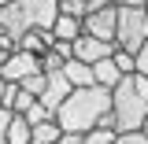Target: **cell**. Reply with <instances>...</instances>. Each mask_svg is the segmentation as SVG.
Segmentation results:
<instances>
[{
  "mask_svg": "<svg viewBox=\"0 0 148 144\" xmlns=\"http://www.w3.org/2000/svg\"><path fill=\"white\" fill-rule=\"evenodd\" d=\"M111 111V89L104 85H89V89H74L59 107H56V122L67 133H89L96 122Z\"/></svg>",
  "mask_w": 148,
  "mask_h": 144,
  "instance_id": "obj_1",
  "label": "cell"
},
{
  "mask_svg": "<svg viewBox=\"0 0 148 144\" xmlns=\"http://www.w3.org/2000/svg\"><path fill=\"white\" fill-rule=\"evenodd\" d=\"M56 15H59V0H15V4H4L0 30H8L18 41L26 30H52Z\"/></svg>",
  "mask_w": 148,
  "mask_h": 144,
  "instance_id": "obj_2",
  "label": "cell"
},
{
  "mask_svg": "<svg viewBox=\"0 0 148 144\" xmlns=\"http://www.w3.org/2000/svg\"><path fill=\"white\" fill-rule=\"evenodd\" d=\"M111 115H115V129L119 133L141 129L148 122V100L137 92L133 74H122V81L111 89Z\"/></svg>",
  "mask_w": 148,
  "mask_h": 144,
  "instance_id": "obj_3",
  "label": "cell"
},
{
  "mask_svg": "<svg viewBox=\"0 0 148 144\" xmlns=\"http://www.w3.org/2000/svg\"><path fill=\"white\" fill-rule=\"evenodd\" d=\"M119 8V26H115V48H122V52L137 55V48L145 44V8H122V4H115Z\"/></svg>",
  "mask_w": 148,
  "mask_h": 144,
  "instance_id": "obj_4",
  "label": "cell"
},
{
  "mask_svg": "<svg viewBox=\"0 0 148 144\" xmlns=\"http://www.w3.org/2000/svg\"><path fill=\"white\" fill-rule=\"evenodd\" d=\"M115 26H119V8H115V4L82 15V33L100 37V41H115Z\"/></svg>",
  "mask_w": 148,
  "mask_h": 144,
  "instance_id": "obj_5",
  "label": "cell"
},
{
  "mask_svg": "<svg viewBox=\"0 0 148 144\" xmlns=\"http://www.w3.org/2000/svg\"><path fill=\"white\" fill-rule=\"evenodd\" d=\"M111 52H115V41H100V37H74L71 41V59H82V63H100V59H111Z\"/></svg>",
  "mask_w": 148,
  "mask_h": 144,
  "instance_id": "obj_6",
  "label": "cell"
},
{
  "mask_svg": "<svg viewBox=\"0 0 148 144\" xmlns=\"http://www.w3.org/2000/svg\"><path fill=\"white\" fill-rule=\"evenodd\" d=\"M34 70H41V59L30 55V52H22V48H15V52L0 63V78H4V81H15V85L26 74H34Z\"/></svg>",
  "mask_w": 148,
  "mask_h": 144,
  "instance_id": "obj_7",
  "label": "cell"
},
{
  "mask_svg": "<svg viewBox=\"0 0 148 144\" xmlns=\"http://www.w3.org/2000/svg\"><path fill=\"white\" fill-rule=\"evenodd\" d=\"M71 92H74V89H71V81L63 78V70H56V74H48V85H45V92H41L37 100L52 111V118H56V107H59V104H63Z\"/></svg>",
  "mask_w": 148,
  "mask_h": 144,
  "instance_id": "obj_8",
  "label": "cell"
},
{
  "mask_svg": "<svg viewBox=\"0 0 148 144\" xmlns=\"http://www.w3.org/2000/svg\"><path fill=\"white\" fill-rule=\"evenodd\" d=\"M15 48H22V52H30V55L41 59V55L52 48V33H48V30H26V33L15 41Z\"/></svg>",
  "mask_w": 148,
  "mask_h": 144,
  "instance_id": "obj_9",
  "label": "cell"
},
{
  "mask_svg": "<svg viewBox=\"0 0 148 144\" xmlns=\"http://www.w3.org/2000/svg\"><path fill=\"white\" fill-rule=\"evenodd\" d=\"M63 78L71 81V89H89V85H96L92 67L82 63V59H67V63H63Z\"/></svg>",
  "mask_w": 148,
  "mask_h": 144,
  "instance_id": "obj_10",
  "label": "cell"
},
{
  "mask_svg": "<svg viewBox=\"0 0 148 144\" xmlns=\"http://www.w3.org/2000/svg\"><path fill=\"white\" fill-rule=\"evenodd\" d=\"M48 33H52V41H74V37H82V18H78V15H67V11H59Z\"/></svg>",
  "mask_w": 148,
  "mask_h": 144,
  "instance_id": "obj_11",
  "label": "cell"
},
{
  "mask_svg": "<svg viewBox=\"0 0 148 144\" xmlns=\"http://www.w3.org/2000/svg\"><path fill=\"white\" fill-rule=\"evenodd\" d=\"M92 78H96V85H104V89H115V85L122 81V70H119L111 59H100V63H92Z\"/></svg>",
  "mask_w": 148,
  "mask_h": 144,
  "instance_id": "obj_12",
  "label": "cell"
},
{
  "mask_svg": "<svg viewBox=\"0 0 148 144\" xmlns=\"http://www.w3.org/2000/svg\"><path fill=\"white\" fill-rule=\"evenodd\" d=\"M30 137H34V126L22 118V115H11V122H8V137H4V144H30Z\"/></svg>",
  "mask_w": 148,
  "mask_h": 144,
  "instance_id": "obj_13",
  "label": "cell"
},
{
  "mask_svg": "<svg viewBox=\"0 0 148 144\" xmlns=\"http://www.w3.org/2000/svg\"><path fill=\"white\" fill-rule=\"evenodd\" d=\"M59 137H63V126H59L56 118H48V122H37V126H34L30 144H56Z\"/></svg>",
  "mask_w": 148,
  "mask_h": 144,
  "instance_id": "obj_14",
  "label": "cell"
},
{
  "mask_svg": "<svg viewBox=\"0 0 148 144\" xmlns=\"http://www.w3.org/2000/svg\"><path fill=\"white\" fill-rule=\"evenodd\" d=\"M18 85H22L26 92H34V96H41V92H45V85H48V74H45V70H34V74H26Z\"/></svg>",
  "mask_w": 148,
  "mask_h": 144,
  "instance_id": "obj_15",
  "label": "cell"
},
{
  "mask_svg": "<svg viewBox=\"0 0 148 144\" xmlns=\"http://www.w3.org/2000/svg\"><path fill=\"white\" fill-rule=\"evenodd\" d=\"M63 63H67V55H59L56 48H48V52L41 55V70H45V74H56V70H63Z\"/></svg>",
  "mask_w": 148,
  "mask_h": 144,
  "instance_id": "obj_16",
  "label": "cell"
},
{
  "mask_svg": "<svg viewBox=\"0 0 148 144\" xmlns=\"http://www.w3.org/2000/svg\"><path fill=\"white\" fill-rule=\"evenodd\" d=\"M111 63H115L122 74H137V59H133L130 52H122V48H115V52H111Z\"/></svg>",
  "mask_w": 148,
  "mask_h": 144,
  "instance_id": "obj_17",
  "label": "cell"
},
{
  "mask_svg": "<svg viewBox=\"0 0 148 144\" xmlns=\"http://www.w3.org/2000/svg\"><path fill=\"white\" fill-rule=\"evenodd\" d=\"M22 118H26L30 126H37V122H48V118H52V111H48V107H45V104H41V100H37V104H34V107H30V111H26Z\"/></svg>",
  "mask_w": 148,
  "mask_h": 144,
  "instance_id": "obj_18",
  "label": "cell"
},
{
  "mask_svg": "<svg viewBox=\"0 0 148 144\" xmlns=\"http://www.w3.org/2000/svg\"><path fill=\"white\" fill-rule=\"evenodd\" d=\"M111 144H148V133L145 129H130V133H115Z\"/></svg>",
  "mask_w": 148,
  "mask_h": 144,
  "instance_id": "obj_19",
  "label": "cell"
},
{
  "mask_svg": "<svg viewBox=\"0 0 148 144\" xmlns=\"http://www.w3.org/2000/svg\"><path fill=\"white\" fill-rule=\"evenodd\" d=\"M133 59H137V74H145V78H148V41L137 48V55H133Z\"/></svg>",
  "mask_w": 148,
  "mask_h": 144,
  "instance_id": "obj_20",
  "label": "cell"
},
{
  "mask_svg": "<svg viewBox=\"0 0 148 144\" xmlns=\"http://www.w3.org/2000/svg\"><path fill=\"white\" fill-rule=\"evenodd\" d=\"M8 122H11V111L0 107V144H4V137H8Z\"/></svg>",
  "mask_w": 148,
  "mask_h": 144,
  "instance_id": "obj_21",
  "label": "cell"
},
{
  "mask_svg": "<svg viewBox=\"0 0 148 144\" xmlns=\"http://www.w3.org/2000/svg\"><path fill=\"white\" fill-rule=\"evenodd\" d=\"M82 141H85V133H67V129H63V137L56 144H82Z\"/></svg>",
  "mask_w": 148,
  "mask_h": 144,
  "instance_id": "obj_22",
  "label": "cell"
},
{
  "mask_svg": "<svg viewBox=\"0 0 148 144\" xmlns=\"http://www.w3.org/2000/svg\"><path fill=\"white\" fill-rule=\"evenodd\" d=\"M85 11H96V8H108V4H119V0H82Z\"/></svg>",
  "mask_w": 148,
  "mask_h": 144,
  "instance_id": "obj_23",
  "label": "cell"
},
{
  "mask_svg": "<svg viewBox=\"0 0 148 144\" xmlns=\"http://www.w3.org/2000/svg\"><path fill=\"white\" fill-rule=\"evenodd\" d=\"M122 8H145V0H119Z\"/></svg>",
  "mask_w": 148,
  "mask_h": 144,
  "instance_id": "obj_24",
  "label": "cell"
},
{
  "mask_svg": "<svg viewBox=\"0 0 148 144\" xmlns=\"http://www.w3.org/2000/svg\"><path fill=\"white\" fill-rule=\"evenodd\" d=\"M4 4H15V0H0V8H4Z\"/></svg>",
  "mask_w": 148,
  "mask_h": 144,
  "instance_id": "obj_25",
  "label": "cell"
},
{
  "mask_svg": "<svg viewBox=\"0 0 148 144\" xmlns=\"http://www.w3.org/2000/svg\"><path fill=\"white\" fill-rule=\"evenodd\" d=\"M145 37H148V18H145Z\"/></svg>",
  "mask_w": 148,
  "mask_h": 144,
  "instance_id": "obj_26",
  "label": "cell"
},
{
  "mask_svg": "<svg viewBox=\"0 0 148 144\" xmlns=\"http://www.w3.org/2000/svg\"><path fill=\"white\" fill-rule=\"evenodd\" d=\"M145 15H148V0H145Z\"/></svg>",
  "mask_w": 148,
  "mask_h": 144,
  "instance_id": "obj_27",
  "label": "cell"
},
{
  "mask_svg": "<svg viewBox=\"0 0 148 144\" xmlns=\"http://www.w3.org/2000/svg\"><path fill=\"white\" fill-rule=\"evenodd\" d=\"M141 129H145V133H148V122H145V126H141Z\"/></svg>",
  "mask_w": 148,
  "mask_h": 144,
  "instance_id": "obj_28",
  "label": "cell"
}]
</instances>
